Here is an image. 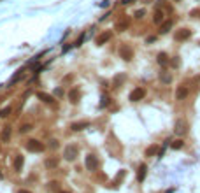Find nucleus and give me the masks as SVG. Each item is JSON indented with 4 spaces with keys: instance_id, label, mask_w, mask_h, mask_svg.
<instances>
[{
    "instance_id": "nucleus-24",
    "label": "nucleus",
    "mask_w": 200,
    "mask_h": 193,
    "mask_svg": "<svg viewBox=\"0 0 200 193\" xmlns=\"http://www.w3.org/2000/svg\"><path fill=\"white\" fill-rule=\"evenodd\" d=\"M182 146H184V142H182L181 139H176V140H172V142H170V148H172V149H181Z\"/></svg>"
},
{
    "instance_id": "nucleus-2",
    "label": "nucleus",
    "mask_w": 200,
    "mask_h": 193,
    "mask_svg": "<svg viewBox=\"0 0 200 193\" xmlns=\"http://www.w3.org/2000/svg\"><path fill=\"white\" fill-rule=\"evenodd\" d=\"M27 149L30 153H42L44 151V144L40 142V140H37V139H30V140H27Z\"/></svg>"
},
{
    "instance_id": "nucleus-16",
    "label": "nucleus",
    "mask_w": 200,
    "mask_h": 193,
    "mask_svg": "<svg viewBox=\"0 0 200 193\" xmlns=\"http://www.w3.org/2000/svg\"><path fill=\"white\" fill-rule=\"evenodd\" d=\"M79 97H81V93H79L77 88H72V90L69 91V100H70L72 104H76L77 100H79Z\"/></svg>"
},
{
    "instance_id": "nucleus-40",
    "label": "nucleus",
    "mask_w": 200,
    "mask_h": 193,
    "mask_svg": "<svg viewBox=\"0 0 200 193\" xmlns=\"http://www.w3.org/2000/svg\"><path fill=\"white\" fill-rule=\"evenodd\" d=\"M176 2H177V0H176Z\"/></svg>"
},
{
    "instance_id": "nucleus-37",
    "label": "nucleus",
    "mask_w": 200,
    "mask_h": 193,
    "mask_svg": "<svg viewBox=\"0 0 200 193\" xmlns=\"http://www.w3.org/2000/svg\"><path fill=\"white\" fill-rule=\"evenodd\" d=\"M18 193H32V191H28V190H19Z\"/></svg>"
},
{
    "instance_id": "nucleus-33",
    "label": "nucleus",
    "mask_w": 200,
    "mask_h": 193,
    "mask_svg": "<svg viewBox=\"0 0 200 193\" xmlns=\"http://www.w3.org/2000/svg\"><path fill=\"white\" fill-rule=\"evenodd\" d=\"M170 63H172V67H179V63H181V62H179V60H177V56H176V58H174Z\"/></svg>"
},
{
    "instance_id": "nucleus-5",
    "label": "nucleus",
    "mask_w": 200,
    "mask_h": 193,
    "mask_svg": "<svg viewBox=\"0 0 200 193\" xmlns=\"http://www.w3.org/2000/svg\"><path fill=\"white\" fill-rule=\"evenodd\" d=\"M86 169L88 170H97L98 169V158L95 155H91V153L86 156Z\"/></svg>"
},
{
    "instance_id": "nucleus-15",
    "label": "nucleus",
    "mask_w": 200,
    "mask_h": 193,
    "mask_svg": "<svg viewBox=\"0 0 200 193\" xmlns=\"http://www.w3.org/2000/svg\"><path fill=\"white\" fill-rule=\"evenodd\" d=\"M23 163H25V158H23L21 155H16V156H14V170H16V172H21Z\"/></svg>"
},
{
    "instance_id": "nucleus-12",
    "label": "nucleus",
    "mask_w": 200,
    "mask_h": 193,
    "mask_svg": "<svg viewBox=\"0 0 200 193\" xmlns=\"http://www.w3.org/2000/svg\"><path fill=\"white\" fill-rule=\"evenodd\" d=\"M188 95H190V90H188L186 86H179L177 91H176V99H177V100H184Z\"/></svg>"
},
{
    "instance_id": "nucleus-38",
    "label": "nucleus",
    "mask_w": 200,
    "mask_h": 193,
    "mask_svg": "<svg viewBox=\"0 0 200 193\" xmlns=\"http://www.w3.org/2000/svg\"><path fill=\"white\" fill-rule=\"evenodd\" d=\"M2 179H4V174H2V172H0V181H2Z\"/></svg>"
},
{
    "instance_id": "nucleus-31",
    "label": "nucleus",
    "mask_w": 200,
    "mask_h": 193,
    "mask_svg": "<svg viewBox=\"0 0 200 193\" xmlns=\"http://www.w3.org/2000/svg\"><path fill=\"white\" fill-rule=\"evenodd\" d=\"M49 146H51V148H53V149H56V148H58V140H56V139L49 140Z\"/></svg>"
},
{
    "instance_id": "nucleus-10",
    "label": "nucleus",
    "mask_w": 200,
    "mask_h": 193,
    "mask_svg": "<svg viewBox=\"0 0 200 193\" xmlns=\"http://www.w3.org/2000/svg\"><path fill=\"white\" fill-rule=\"evenodd\" d=\"M111 37H112L111 32H104V33H100V35L95 39V42H97V46H102V44H105L107 41H111Z\"/></svg>"
},
{
    "instance_id": "nucleus-9",
    "label": "nucleus",
    "mask_w": 200,
    "mask_h": 193,
    "mask_svg": "<svg viewBox=\"0 0 200 193\" xmlns=\"http://www.w3.org/2000/svg\"><path fill=\"white\" fill-rule=\"evenodd\" d=\"M37 99L42 100L44 104H54V97L49 93H44V91H37Z\"/></svg>"
},
{
    "instance_id": "nucleus-4",
    "label": "nucleus",
    "mask_w": 200,
    "mask_h": 193,
    "mask_svg": "<svg viewBox=\"0 0 200 193\" xmlns=\"http://www.w3.org/2000/svg\"><path fill=\"white\" fill-rule=\"evenodd\" d=\"M120 56L125 60V62H130L133 58V49L128 44H121L120 46Z\"/></svg>"
},
{
    "instance_id": "nucleus-23",
    "label": "nucleus",
    "mask_w": 200,
    "mask_h": 193,
    "mask_svg": "<svg viewBox=\"0 0 200 193\" xmlns=\"http://www.w3.org/2000/svg\"><path fill=\"white\" fill-rule=\"evenodd\" d=\"M11 139V126H4V130H2V140L7 142Z\"/></svg>"
},
{
    "instance_id": "nucleus-1",
    "label": "nucleus",
    "mask_w": 200,
    "mask_h": 193,
    "mask_svg": "<svg viewBox=\"0 0 200 193\" xmlns=\"http://www.w3.org/2000/svg\"><path fill=\"white\" fill-rule=\"evenodd\" d=\"M77 155H79V148L74 146V144H69V146H65V149H63V156H65V160H69V162L76 160Z\"/></svg>"
},
{
    "instance_id": "nucleus-17",
    "label": "nucleus",
    "mask_w": 200,
    "mask_h": 193,
    "mask_svg": "<svg viewBox=\"0 0 200 193\" xmlns=\"http://www.w3.org/2000/svg\"><path fill=\"white\" fill-rule=\"evenodd\" d=\"M58 163H60V160H58L56 156H53V158H46L44 165L48 167V169H54V167H58Z\"/></svg>"
},
{
    "instance_id": "nucleus-32",
    "label": "nucleus",
    "mask_w": 200,
    "mask_h": 193,
    "mask_svg": "<svg viewBox=\"0 0 200 193\" xmlns=\"http://www.w3.org/2000/svg\"><path fill=\"white\" fill-rule=\"evenodd\" d=\"M98 7H109V0H102V2L98 4Z\"/></svg>"
},
{
    "instance_id": "nucleus-39",
    "label": "nucleus",
    "mask_w": 200,
    "mask_h": 193,
    "mask_svg": "<svg viewBox=\"0 0 200 193\" xmlns=\"http://www.w3.org/2000/svg\"><path fill=\"white\" fill-rule=\"evenodd\" d=\"M60 193H69V191H60Z\"/></svg>"
},
{
    "instance_id": "nucleus-26",
    "label": "nucleus",
    "mask_w": 200,
    "mask_h": 193,
    "mask_svg": "<svg viewBox=\"0 0 200 193\" xmlns=\"http://www.w3.org/2000/svg\"><path fill=\"white\" fill-rule=\"evenodd\" d=\"M125 175H126V170H120V172H118V174H116V177H114V184L120 183V181L123 179Z\"/></svg>"
},
{
    "instance_id": "nucleus-30",
    "label": "nucleus",
    "mask_w": 200,
    "mask_h": 193,
    "mask_svg": "<svg viewBox=\"0 0 200 193\" xmlns=\"http://www.w3.org/2000/svg\"><path fill=\"white\" fill-rule=\"evenodd\" d=\"M48 188H49V190H53V191H58V183H56V181H51Z\"/></svg>"
},
{
    "instance_id": "nucleus-13",
    "label": "nucleus",
    "mask_w": 200,
    "mask_h": 193,
    "mask_svg": "<svg viewBox=\"0 0 200 193\" xmlns=\"http://www.w3.org/2000/svg\"><path fill=\"white\" fill-rule=\"evenodd\" d=\"M146 172H147V165L146 163H141L139 165V172H137V181L139 183H142L146 179Z\"/></svg>"
},
{
    "instance_id": "nucleus-7",
    "label": "nucleus",
    "mask_w": 200,
    "mask_h": 193,
    "mask_svg": "<svg viewBox=\"0 0 200 193\" xmlns=\"http://www.w3.org/2000/svg\"><path fill=\"white\" fill-rule=\"evenodd\" d=\"M130 28V18H121V19H118L116 21V30L118 32H125V30H128Z\"/></svg>"
},
{
    "instance_id": "nucleus-36",
    "label": "nucleus",
    "mask_w": 200,
    "mask_h": 193,
    "mask_svg": "<svg viewBox=\"0 0 200 193\" xmlns=\"http://www.w3.org/2000/svg\"><path fill=\"white\" fill-rule=\"evenodd\" d=\"M155 41H156L155 35H151V37H147V39H146V42H155Z\"/></svg>"
},
{
    "instance_id": "nucleus-25",
    "label": "nucleus",
    "mask_w": 200,
    "mask_h": 193,
    "mask_svg": "<svg viewBox=\"0 0 200 193\" xmlns=\"http://www.w3.org/2000/svg\"><path fill=\"white\" fill-rule=\"evenodd\" d=\"M11 111H13V107H11V105H7V107H4V109H0V118H7L11 114Z\"/></svg>"
},
{
    "instance_id": "nucleus-22",
    "label": "nucleus",
    "mask_w": 200,
    "mask_h": 193,
    "mask_svg": "<svg viewBox=\"0 0 200 193\" xmlns=\"http://www.w3.org/2000/svg\"><path fill=\"white\" fill-rule=\"evenodd\" d=\"M158 151H160V148L153 144V146H149V148L146 149V156H155V155H158Z\"/></svg>"
},
{
    "instance_id": "nucleus-21",
    "label": "nucleus",
    "mask_w": 200,
    "mask_h": 193,
    "mask_svg": "<svg viewBox=\"0 0 200 193\" xmlns=\"http://www.w3.org/2000/svg\"><path fill=\"white\" fill-rule=\"evenodd\" d=\"M23 72H25V70H23V69H21V70H18V72H16V76H13V79H11V81H9V86L16 84V83H18V81H21V79H23Z\"/></svg>"
},
{
    "instance_id": "nucleus-27",
    "label": "nucleus",
    "mask_w": 200,
    "mask_h": 193,
    "mask_svg": "<svg viewBox=\"0 0 200 193\" xmlns=\"http://www.w3.org/2000/svg\"><path fill=\"white\" fill-rule=\"evenodd\" d=\"M30 130H32V125H30V123H25V125L19 126V132H21V134H27V132H30Z\"/></svg>"
},
{
    "instance_id": "nucleus-18",
    "label": "nucleus",
    "mask_w": 200,
    "mask_h": 193,
    "mask_svg": "<svg viewBox=\"0 0 200 193\" xmlns=\"http://www.w3.org/2000/svg\"><path fill=\"white\" fill-rule=\"evenodd\" d=\"M158 77H160V81H162V83H165V84L172 83V76H170V74H169L167 70H162V72H160V76H158Z\"/></svg>"
},
{
    "instance_id": "nucleus-6",
    "label": "nucleus",
    "mask_w": 200,
    "mask_h": 193,
    "mask_svg": "<svg viewBox=\"0 0 200 193\" xmlns=\"http://www.w3.org/2000/svg\"><path fill=\"white\" fill-rule=\"evenodd\" d=\"M146 97V90L144 88H135V90L130 93V100L132 102H139V100H142Z\"/></svg>"
},
{
    "instance_id": "nucleus-14",
    "label": "nucleus",
    "mask_w": 200,
    "mask_h": 193,
    "mask_svg": "<svg viewBox=\"0 0 200 193\" xmlns=\"http://www.w3.org/2000/svg\"><path fill=\"white\" fill-rule=\"evenodd\" d=\"M88 126H90L88 121H76V123H72L70 125V128L74 132H81V130H85V128H88Z\"/></svg>"
},
{
    "instance_id": "nucleus-29",
    "label": "nucleus",
    "mask_w": 200,
    "mask_h": 193,
    "mask_svg": "<svg viewBox=\"0 0 200 193\" xmlns=\"http://www.w3.org/2000/svg\"><path fill=\"white\" fill-rule=\"evenodd\" d=\"M144 14H146V11H144V9H139V11H135V18L141 19V18H144Z\"/></svg>"
},
{
    "instance_id": "nucleus-28",
    "label": "nucleus",
    "mask_w": 200,
    "mask_h": 193,
    "mask_svg": "<svg viewBox=\"0 0 200 193\" xmlns=\"http://www.w3.org/2000/svg\"><path fill=\"white\" fill-rule=\"evenodd\" d=\"M100 105H109V97H107V95H102V99H100Z\"/></svg>"
},
{
    "instance_id": "nucleus-8",
    "label": "nucleus",
    "mask_w": 200,
    "mask_h": 193,
    "mask_svg": "<svg viewBox=\"0 0 200 193\" xmlns=\"http://www.w3.org/2000/svg\"><path fill=\"white\" fill-rule=\"evenodd\" d=\"M190 35H191V30L181 28V30L176 32V41H186V39H190Z\"/></svg>"
},
{
    "instance_id": "nucleus-20",
    "label": "nucleus",
    "mask_w": 200,
    "mask_h": 193,
    "mask_svg": "<svg viewBox=\"0 0 200 193\" xmlns=\"http://www.w3.org/2000/svg\"><path fill=\"white\" fill-rule=\"evenodd\" d=\"M156 62L160 63L162 67H167V65H169V56H167L165 53H160L158 56H156Z\"/></svg>"
},
{
    "instance_id": "nucleus-34",
    "label": "nucleus",
    "mask_w": 200,
    "mask_h": 193,
    "mask_svg": "<svg viewBox=\"0 0 200 193\" xmlns=\"http://www.w3.org/2000/svg\"><path fill=\"white\" fill-rule=\"evenodd\" d=\"M54 95H56V97H62V95H63V90H62V88H56V90H54Z\"/></svg>"
},
{
    "instance_id": "nucleus-19",
    "label": "nucleus",
    "mask_w": 200,
    "mask_h": 193,
    "mask_svg": "<svg viewBox=\"0 0 200 193\" xmlns=\"http://www.w3.org/2000/svg\"><path fill=\"white\" fill-rule=\"evenodd\" d=\"M153 21L160 25V23L163 21V11H162V9H155V13H153Z\"/></svg>"
},
{
    "instance_id": "nucleus-11",
    "label": "nucleus",
    "mask_w": 200,
    "mask_h": 193,
    "mask_svg": "<svg viewBox=\"0 0 200 193\" xmlns=\"http://www.w3.org/2000/svg\"><path fill=\"white\" fill-rule=\"evenodd\" d=\"M170 28H172V21L170 19H167V21H162L160 23V30H158V33L160 35H165V33H169Z\"/></svg>"
},
{
    "instance_id": "nucleus-35",
    "label": "nucleus",
    "mask_w": 200,
    "mask_h": 193,
    "mask_svg": "<svg viewBox=\"0 0 200 193\" xmlns=\"http://www.w3.org/2000/svg\"><path fill=\"white\" fill-rule=\"evenodd\" d=\"M130 2H133V0H120V4H121V5H128Z\"/></svg>"
},
{
    "instance_id": "nucleus-3",
    "label": "nucleus",
    "mask_w": 200,
    "mask_h": 193,
    "mask_svg": "<svg viewBox=\"0 0 200 193\" xmlns=\"http://www.w3.org/2000/svg\"><path fill=\"white\" fill-rule=\"evenodd\" d=\"M186 132H188V121L186 119H176V123H174V134L182 137Z\"/></svg>"
}]
</instances>
